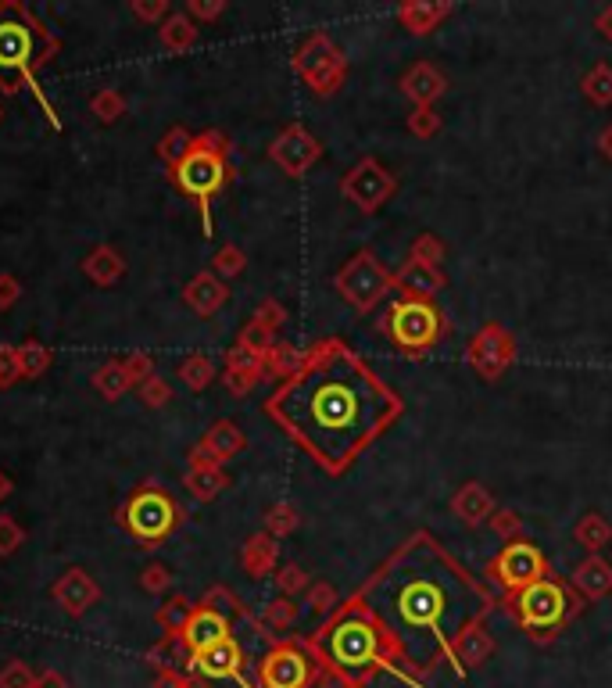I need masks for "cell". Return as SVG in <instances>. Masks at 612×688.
I'll return each instance as SVG.
<instances>
[{
  "instance_id": "obj_1",
  "label": "cell",
  "mask_w": 612,
  "mask_h": 688,
  "mask_svg": "<svg viewBox=\"0 0 612 688\" xmlns=\"http://www.w3.org/2000/svg\"><path fill=\"white\" fill-rule=\"evenodd\" d=\"M355 595L383 628L412 688H423L426 674L448 663L451 642L498 606L491 588L430 531L408 534Z\"/></svg>"
},
{
  "instance_id": "obj_2",
  "label": "cell",
  "mask_w": 612,
  "mask_h": 688,
  "mask_svg": "<svg viewBox=\"0 0 612 688\" xmlns=\"http://www.w3.org/2000/svg\"><path fill=\"white\" fill-rule=\"evenodd\" d=\"M265 413L319 470L340 477L401 420L405 398L362 355L330 337L308 348L298 373L272 391Z\"/></svg>"
},
{
  "instance_id": "obj_3",
  "label": "cell",
  "mask_w": 612,
  "mask_h": 688,
  "mask_svg": "<svg viewBox=\"0 0 612 688\" xmlns=\"http://www.w3.org/2000/svg\"><path fill=\"white\" fill-rule=\"evenodd\" d=\"M308 653H312L315 667L337 671L340 678H348L355 688H366L376 674H394L405 681L394 656L391 642L383 635V628L376 624V617L366 610V602L351 595L326 617V624L319 631L305 638Z\"/></svg>"
},
{
  "instance_id": "obj_4",
  "label": "cell",
  "mask_w": 612,
  "mask_h": 688,
  "mask_svg": "<svg viewBox=\"0 0 612 688\" xmlns=\"http://www.w3.org/2000/svg\"><path fill=\"white\" fill-rule=\"evenodd\" d=\"M58 51V40L43 33V26L22 4H0V86L18 90L43 61Z\"/></svg>"
},
{
  "instance_id": "obj_5",
  "label": "cell",
  "mask_w": 612,
  "mask_h": 688,
  "mask_svg": "<svg viewBox=\"0 0 612 688\" xmlns=\"http://www.w3.org/2000/svg\"><path fill=\"white\" fill-rule=\"evenodd\" d=\"M502 606L516 617V624L527 631L534 642H552L559 631L584 610V599L577 592L555 581V577H541L523 592L502 595Z\"/></svg>"
},
{
  "instance_id": "obj_6",
  "label": "cell",
  "mask_w": 612,
  "mask_h": 688,
  "mask_svg": "<svg viewBox=\"0 0 612 688\" xmlns=\"http://www.w3.org/2000/svg\"><path fill=\"white\" fill-rule=\"evenodd\" d=\"M380 330L394 341V348L405 355H426L441 337H448V316L437 309L434 301L398 298L380 319Z\"/></svg>"
},
{
  "instance_id": "obj_7",
  "label": "cell",
  "mask_w": 612,
  "mask_h": 688,
  "mask_svg": "<svg viewBox=\"0 0 612 688\" xmlns=\"http://www.w3.org/2000/svg\"><path fill=\"white\" fill-rule=\"evenodd\" d=\"M230 169H226V140L219 133H204L194 140L190 155L176 165V183L187 190L190 198H197L204 212V233H212V215H208V201L215 198L226 183Z\"/></svg>"
},
{
  "instance_id": "obj_8",
  "label": "cell",
  "mask_w": 612,
  "mask_h": 688,
  "mask_svg": "<svg viewBox=\"0 0 612 688\" xmlns=\"http://www.w3.org/2000/svg\"><path fill=\"white\" fill-rule=\"evenodd\" d=\"M333 287L355 312H373L394 291L391 269L376 258L373 248H358L344 266L333 273Z\"/></svg>"
},
{
  "instance_id": "obj_9",
  "label": "cell",
  "mask_w": 612,
  "mask_h": 688,
  "mask_svg": "<svg viewBox=\"0 0 612 688\" xmlns=\"http://www.w3.org/2000/svg\"><path fill=\"white\" fill-rule=\"evenodd\" d=\"M294 72L312 86V94L333 97L348 79V58L326 33H312L294 51Z\"/></svg>"
},
{
  "instance_id": "obj_10",
  "label": "cell",
  "mask_w": 612,
  "mask_h": 688,
  "mask_svg": "<svg viewBox=\"0 0 612 688\" xmlns=\"http://www.w3.org/2000/svg\"><path fill=\"white\" fill-rule=\"evenodd\" d=\"M340 194H344L362 215H373L398 194V176H394L380 158L366 155L362 162H355L344 176H340Z\"/></svg>"
},
{
  "instance_id": "obj_11",
  "label": "cell",
  "mask_w": 612,
  "mask_h": 688,
  "mask_svg": "<svg viewBox=\"0 0 612 688\" xmlns=\"http://www.w3.org/2000/svg\"><path fill=\"white\" fill-rule=\"evenodd\" d=\"M315 681V660L305 642H276L258 660L262 688H308Z\"/></svg>"
},
{
  "instance_id": "obj_12",
  "label": "cell",
  "mask_w": 612,
  "mask_h": 688,
  "mask_svg": "<svg viewBox=\"0 0 612 688\" xmlns=\"http://www.w3.org/2000/svg\"><path fill=\"white\" fill-rule=\"evenodd\" d=\"M466 362L473 373L487 384L502 380L509 366L516 362V337L502 327V323H484L466 344Z\"/></svg>"
},
{
  "instance_id": "obj_13",
  "label": "cell",
  "mask_w": 612,
  "mask_h": 688,
  "mask_svg": "<svg viewBox=\"0 0 612 688\" xmlns=\"http://www.w3.org/2000/svg\"><path fill=\"white\" fill-rule=\"evenodd\" d=\"M487 574L505 588V595H512L523 592L534 581H541V577H548V559H544V552L534 542L519 538V542L502 545V552L491 559Z\"/></svg>"
},
{
  "instance_id": "obj_14",
  "label": "cell",
  "mask_w": 612,
  "mask_h": 688,
  "mask_svg": "<svg viewBox=\"0 0 612 688\" xmlns=\"http://www.w3.org/2000/svg\"><path fill=\"white\" fill-rule=\"evenodd\" d=\"M126 527L140 542H162L176 527V502L165 491H136L126 506Z\"/></svg>"
},
{
  "instance_id": "obj_15",
  "label": "cell",
  "mask_w": 612,
  "mask_h": 688,
  "mask_svg": "<svg viewBox=\"0 0 612 688\" xmlns=\"http://www.w3.org/2000/svg\"><path fill=\"white\" fill-rule=\"evenodd\" d=\"M269 158L280 165L287 176H305V172L323 158V144H319L301 122H290L280 137L269 144Z\"/></svg>"
},
{
  "instance_id": "obj_16",
  "label": "cell",
  "mask_w": 612,
  "mask_h": 688,
  "mask_svg": "<svg viewBox=\"0 0 612 688\" xmlns=\"http://www.w3.org/2000/svg\"><path fill=\"white\" fill-rule=\"evenodd\" d=\"M190 667H194V678L204 681V685H226V681H237L240 671H244V649L230 635L226 642L190 656Z\"/></svg>"
},
{
  "instance_id": "obj_17",
  "label": "cell",
  "mask_w": 612,
  "mask_h": 688,
  "mask_svg": "<svg viewBox=\"0 0 612 688\" xmlns=\"http://www.w3.org/2000/svg\"><path fill=\"white\" fill-rule=\"evenodd\" d=\"M487 617H480V620H473L466 631H462L455 642H451V649H448V663H451V671L459 674V678H466L469 671H476V667H484L487 660H491V653H494V638H491V631H487V624H484Z\"/></svg>"
},
{
  "instance_id": "obj_18",
  "label": "cell",
  "mask_w": 612,
  "mask_h": 688,
  "mask_svg": "<svg viewBox=\"0 0 612 688\" xmlns=\"http://www.w3.org/2000/svg\"><path fill=\"white\" fill-rule=\"evenodd\" d=\"M179 638H183V645H187V653L197 656L204 653V649H212V645L226 642L230 638V617L219 610H212V606H197V610H190L187 624H183V631H179Z\"/></svg>"
},
{
  "instance_id": "obj_19",
  "label": "cell",
  "mask_w": 612,
  "mask_h": 688,
  "mask_svg": "<svg viewBox=\"0 0 612 688\" xmlns=\"http://www.w3.org/2000/svg\"><path fill=\"white\" fill-rule=\"evenodd\" d=\"M398 86L401 94L412 101V108H434L444 97V90H448V76L437 65H430V61H416V65H408L401 72Z\"/></svg>"
},
{
  "instance_id": "obj_20",
  "label": "cell",
  "mask_w": 612,
  "mask_h": 688,
  "mask_svg": "<svg viewBox=\"0 0 612 688\" xmlns=\"http://www.w3.org/2000/svg\"><path fill=\"white\" fill-rule=\"evenodd\" d=\"M394 291H401V298H419V301H434L437 294L448 287V276L437 266H423L416 258H405L398 269H394Z\"/></svg>"
},
{
  "instance_id": "obj_21",
  "label": "cell",
  "mask_w": 612,
  "mask_h": 688,
  "mask_svg": "<svg viewBox=\"0 0 612 688\" xmlns=\"http://www.w3.org/2000/svg\"><path fill=\"white\" fill-rule=\"evenodd\" d=\"M244 448V434H240L237 423L222 420L215 423L208 434H204V441L194 448V466H219L226 463V459H233Z\"/></svg>"
},
{
  "instance_id": "obj_22",
  "label": "cell",
  "mask_w": 612,
  "mask_h": 688,
  "mask_svg": "<svg viewBox=\"0 0 612 688\" xmlns=\"http://www.w3.org/2000/svg\"><path fill=\"white\" fill-rule=\"evenodd\" d=\"M455 11V4H448V0H405V4H398V22L405 33L412 36H430L434 29H441L444 18Z\"/></svg>"
},
{
  "instance_id": "obj_23",
  "label": "cell",
  "mask_w": 612,
  "mask_h": 688,
  "mask_svg": "<svg viewBox=\"0 0 612 688\" xmlns=\"http://www.w3.org/2000/svg\"><path fill=\"white\" fill-rule=\"evenodd\" d=\"M448 506L466 527H484L494 516V509H498V502H494V495L480 481H466L455 495H451Z\"/></svg>"
},
{
  "instance_id": "obj_24",
  "label": "cell",
  "mask_w": 612,
  "mask_h": 688,
  "mask_svg": "<svg viewBox=\"0 0 612 688\" xmlns=\"http://www.w3.org/2000/svg\"><path fill=\"white\" fill-rule=\"evenodd\" d=\"M570 585L584 602L605 599V595L612 592V563L598 556V552H595V556L580 559L577 567H573V574H570Z\"/></svg>"
},
{
  "instance_id": "obj_25",
  "label": "cell",
  "mask_w": 612,
  "mask_h": 688,
  "mask_svg": "<svg viewBox=\"0 0 612 688\" xmlns=\"http://www.w3.org/2000/svg\"><path fill=\"white\" fill-rule=\"evenodd\" d=\"M262 373H265V355L237 344L230 352V362H226V384H230L233 395H247L262 380Z\"/></svg>"
},
{
  "instance_id": "obj_26",
  "label": "cell",
  "mask_w": 612,
  "mask_h": 688,
  "mask_svg": "<svg viewBox=\"0 0 612 688\" xmlns=\"http://www.w3.org/2000/svg\"><path fill=\"white\" fill-rule=\"evenodd\" d=\"M226 298H230V287L222 284L215 273H197L187 284V291H183V301H187L197 316H212V312H219L222 305H226Z\"/></svg>"
},
{
  "instance_id": "obj_27",
  "label": "cell",
  "mask_w": 612,
  "mask_h": 688,
  "mask_svg": "<svg viewBox=\"0 0 612 688\" xmlns=\"http://www.w3.org/2000/svg\"><path fill=\"white\" fill-rule=\"evenodd\" d=\"M97 595H101V588H97L83 570H68L58 585H54V599H58L61 606H65V613H72V617L90 610L97 602Z\"/></svg>"
},
{
  "instance_id": "obj_28",
  "label": "cell",
  "mask_w": 612,
  "mask_h": 688,
  "mask_svg": "<svg viewBox=\"0 0 612 688\" xmlns=\"http://www.w3.org/2000/svg\"><path fill=\"white\" fill-rule=\"evenodd\" d=\"M276 559H280V545H276V538H269V534L247 538L244 552H240V563H244V570L251 577H269L272 570H276Z\"/></svg>"
},
{
  "instance_id": "obj_29",
  "label": "cell",
  "mask_w": 612,
  "mask_h": 688,
  "mask_svg": "<svg viewBox=\"0 0 612 688\" xmlns=\"http://www.w3.org/2000/svg\"><path fill=\"white\" fill-rule=\"evenodd\" d=\"M573 542L584 545V549L595 556V552H602L605 545L612 542V524L605 520L602 513H595V509H591V513L580 516L577 527H573Z\"/></svg>"
},
{
  "instance_id": "obj_30",
  "label": "cell",
  "mask_w": 612,
  "mask_h": 688,
  "mask_svg": "<svg viewBox=\"0 0 612 688\" xmlns=\"http://www.w3.org/2000/svg\"><path fill=\"white\" fill-rule=\"evenodd\" d=\"M580 94L595 104V108H609L612 104V65H605V61L591 65V69L580 76Z\"/></svg>"
},
{
  "instance_id": "obj_31",
  "label": "cell",
  "mask_w": 612,
  "mask_h": 688,
  "mask_svg": "<svg viewBox=\"0 0 612 688\" xmlns=\"http://www.w3.org/2000/svg\"><path fill=\"white\" fill-rule=\"evenodd\" d=\"M122 258H119V251H111V248H97L94 255L86 258L83 262V273L94 280V284H101V287H108V284H115L122 276Z\"/></svg>"
},
{
  "instance_id": "obj_32",
  "label": "cell",
  "mask_w": 612,
  "mask_h": 688,
  "mask_svg": "<svg viewBox=\"0 0 612 688\" xmlns=\"http://www.w3.org/2000/svg\"><path fill=\"white\" fill-rule=\"evenodd\" d=\"M187 484H190V491H194L197 499L208 502V499H215L222 488H226V473H222L219 466H194V470H190V477H187Z\"/></svg>"
},
{
  "instance_id": "obj_33",
  "label": "cell",
  "mask_w": 612,
  "mask_h": 688,
  "mask_svg": "<svg viewBox=\"0 0 612 688\" xmlns=\"http://www.w3.org/2000/svg\"><path fill=\"white\" fill-rule=\"evenodd\" d=\"M262 624L269 631H290L294 624H298V602L294 599H287V595H280V599H272L269 606H265V613H262Z\"/></svg>"
},
{
  "instance_id": "obj_34",
  "label": "cell",
  "mask_w": 612,
  "mask_h": 688,
  "mask_svg": "<svg viewBox=\"0 0 612 688\" xmlns=\"http://www.w3.org/2000/svg\"><path fill=\"white\" fill-rule=\"evenodd\" d=\"M197 40V26L190 22L187 15H169V22L162 26V43L169 47V51H187V47H194Z\"/></svg>"
},
{
  "instance_id": "obj_35",
  "label": "cell",
  "mask_w": 612,
  "mask_h": 688,
  "mask_svg": "<svg viewBox=\"0 0 612 688\" xmlns=\"http://www.w3.org/2000/svg\"><path fill=\"white\" fill-rule=\"evenodd\" d=\"M301 524V513L290 502H276V506L265 513V534L269 538H287V534H294Z\"/></svg>"
},
{
  "instance_id": "obj_36",
  "label": "cell",
  "mask_w": 612,
  "mask_h": 688,
  "mask_svg": "<svg viewBox=\"0 0 612 688\" xmlns=\"http://www.w3.org/2000/svg\"><path fill=\"white\" fill-rule=\"evenodd\" d=\"M487 527H491V534L498 538V542H519L523 538V516L516 513V509H494V516L487 520Z\"/></svg>"
},
{
  "instance_id": "obj_37",
  "label": "cell",
  "mask_w": 612,
  "mask_h": 688,
  "mask_svg": "<svg viewBox=\"0 0 612 688\" xmlns=\"http://www.w3.org/2000/svg\"><path fill=\"white\" fill-rule=\"evenodd\" d=\"M444 255H448V248H444V241L434 237V233H419L416 241H412V248H408V258H416L423 266H437V269H441Z\"/></svg>"
},
{
  "instance_id": "obj_38",
  "label": "cell",
  "mask_w": 612,
  "mask_h": 688,
  "mask_svg": "<svg viewBox=\"0 0 612 688\" xmlns=\"http://www.w3.org/2000/svg\"><path fill=\"white\" fill-rule=\"evenodd\" d=\"M408 133L416 140H434L437 133H441V112L437 108H412V115H408Z\"/></svg>"
},
{
  "instance_id": "obj_39",
  "label": "cell",
  "mask_w": 612,
  "mask_h": 688,
  "mask_svg": "<svg viewBox=\"0 0 612 688\" xmlns=\"http://www.w3.org/2000/svg\"><path fill=\"white\" fill-rule=\"evenodd\" d=\"M301 359H305V355H301L298 348H290V344H272L269 355H265V366H269L272 373H280V377H294Z\"/></svg>"
},
{
  "instance_id": "obj_40",
  "label": "cell",
  "mask_w": 612,
  "mask_h": 688,
  "mask_svg": "<svg viewBox=\"0 0 612 688\" xmlns=\"http://www.w3.org/2000/svg\"><path fill=\"white\" fill-rule=\"evenodd\" d=\"M179 373H183V380H187V387H194V391H201V387L212 384L215 377V366L208 355H190L183 366H179Z\"/></svg>"
},
{
  "instance_id": "obj_41",
  "label": "cell",
  "mask_w": 612,
  "mask_h": 688,
  "mask_svg": "<svg viewBox=\"0 0 612 688\" xmlns=\"http://www.w3.org/2000/svg\"><path fill=\"white\" fill-rule=\"evenodd\" d=\"M237 344H244V348H251V352H258V355H269V348L276 344V330L262 327L258 319H251V323L240 330V341Z\"/></svg>"
},
{
  "instance_id": "obj_42",
  "label": "cell",
  "mask_w": 612,
  "mask_h": 688,
  "mask_svg": "<svg viewBox=\"0 0 612 688\" xmlns=\"http://www.w3.org/2000/svg\"><path fill=\"white\" fill-rule=\"evenodd\" d=\"M190 147H194V137H190L187 129H179V126H176L172 133H165V140H162V147H158V151H162L165 162L179 165L183 158L190 155Z\"/></svg>"
},
{
  "instance_id": "obj_43",
  "label": "cell",
  "mask_w": 612,
  "mask_h": 688,
  "mask_svg": "<svg viewBox=\"0 0 612 688\" xmlns=\"http://www.w3.org/2000/svg\"><path fill=\"white\" fill-rule=\"evenodd\" d=\"M305 602H308V610L312 613H319V617H330L333 610L340 606V599H337V588L333 585H326V581H319V585H312L305 592Z\"/></svg>"
},
{
  "instance_id": "obj_44",
  "label": "cell",
  "mask_w": 612,
  "mask_h": 688,
  "mask_svg": "<svg viewBox=\"0 0 612 688\" xmlns=\"http://www.w3.org/2000/svg\"><path fill=\"white\" fill-rule=\"evenodd\" d=\"M276 585H280V595L294 599L298 592H308V588H312V581H308V574L298 567V563H287V567L276 574Z\"/></svg>"
},
{
  "instance_id": "obj_45",
  "label": "cell",
  "mask_w": 612,
  "mask_h": 688,
  "mask_svg": "<svg viewBox=\"0 0 612 688\" xmlns=\"http://www.w3.org/2000/svg\"><path fill=\"white\" fill-rule=\"evenodd\" d=\"M244 266H247V258H244V251L240 248H233V244H226V248L219 251V255H215V276H226V280H230V276H237V273H244Z\"/></svg>"
},
{
  "instance_id": "obj_46",
  "label": "cell",
  "mask_w": 612,
  "mask_h": 688,
  "mask_svg": "<svg viewBox=\"0 0 612 688\" xmlns=\"http://www.w3.org/2000/svg\"><path fill=\"white\" fill-rule=\"evenodd\" d=\"M36 685V674L29 671V663L22 660H11L4 671H0V688H33Z\"/></svg>"
},
{
  "instance_id": "obj_47",
  "label": "cell",
  "mask_w": 612,
  "mask_h": 688,
  "mask_svg": "<svg viewBox=\"0 0 612 688\" xmlns=\"http://www.w3.org/2000/svg\"><path fill=\"white\" fill-rule=\"evenodd\" d=\"M122 97L119 94H111V90H101V94L94 97V112H97V119L101 122H115L122 115Z\"/></svg>"
},
{
  "instance_id": "obj_48",
  "label": "cell",
  "mask_w": 612,
  "mask_h": 688,
  "mask_svg": "<svg viewBox=\"0 0 612 688\" xmlns=\"http://www.w3.org/2000/svg\"><path fill=\"white\" fill-rule=\"evenodd\" d=\"M18 545H22V527L11 516H0V556H11Z\"/></svg>"
},
{
  "instance_id": "obj_49",
  "label": "cell",
  "mask_w": 612,
  "mask_h": 688,
  "mask_svg": "<svg viewBox=\"0 0 612 688\" xmlns=\"http://www.w3.org/2000/svg\"><path fill=\"white\" fill-rule=\"evenodd\" d=\"M129 384V377H122V366H111V370H101V377H97V387H101L104 395H122Z\"/></svg>"
},
{
  "instance_id": "obj_50",
  "label": "cell",
  "mask_w": 612,
  "mask_h": 688,
  "mask_svg": "<svg viewBox=\"0 0 612 688\" xmlns=\"http://www.w3.org/2000/svg\"><path fill=\"white\" fill-rule=\"evenodd\" d=\"M18 359H22V373H26V377H36V373L47 366V352L36 348V344H26V352L18 355Z\"/></svg>"
},
{
  "instance_id": "obj_51",
  "label": "cell",
  "mask_w": 612,
  "mask_h": 688,
  "mask_svg": "<svg viewBox=\"0 0 612 688\" xmlns=\"http://www.w3.org/2000/svg\"><path fill=\"white\" fill-rule=\"evenodd\" d=\"M255 319L262 323V327L276 330L287 316H283V305H280V301H262V305H258V316H255Z\"/></svg>"
},
{
  "instance_id": "obj_52",
  "label": "cell",
  "mask_w": 612,
  "mask_h": 688,
  "mask_svg": "<svg viewBox=\"0 0 612 688\" xmlns=\"http://www.w3.org/2000/svg\"><path fill=\"white\" fill-rule=\"evenodd\" d=\"M22 294V287H18V280L11 273L0 276V309H11L15 305V298Z\"/></svg>"
},
{
  "instance_id": "obj_53",
  "label": "cell",
  "mask_w": 612,
  "mask_h": 688,
  "mask_svg": "<svg viewBox=\"0 0 612 688\" xmlns=\"http://www.w3.org/2000/svg\"><path fill=\"white\" fill-rule=\"evenodd\" d=\"M144 588L147 592H162V588H169V574H165V567H147Z\"/></svg>"
},
{
  "instance_id": "obj_54",
  "label": "cell",
  "mask_w": 612,
  "mask_h": 688,
  "mask_svg": "<svg viewBox=\"0 0 612 688\" xmlns=\"http://www.w3.org/2000/svg\"><path fill=\"white\" fill-rule=\"evenodd\" d=\"M222 11H226V4H222V0H215V4H204V0H190V15H197V18H219Z\"/></svg>"
},
{
  "instance_id": "obj_55",
  "label": "cell",
  "mask_w": 612,
  "mask_h": 688,
  "mask_svg": "<svg viewBox=\"0 0 612 688\" xmlns=\"http://www.w3.org/2000/svg\"><path fill=\"white\" fill-rule=\"evenodd\" d=\"M144 395H147V405H162V402H169V384H162V380L154 377L151 384L144 387Z\"/></svg>"
},
{
  "instance_id": "obj_56",
  "label": "cell",
  "mask_w": 612,
  "mask_h": 688,
  "mask_svg": "<svg viewBox=\"0 0 612 688\" xmlns=\"http://www.w3.org/2000/svg\"><path fill=\"white\" fill-rule=\"evenodd\" d=\"M595 29H598V36H602V40L612 43V4H605V8L595 15Z\"/></svg>"
},
{
  "instance_id": "obj_57",
  "label": "cell",
  "mask_w": 612,
  "mask_h": 688,
  "mask_svg": "<svg viewBox=\"0 0 612 688\" xmlns=\"http://www.w3.org/2000/svg\"><path fill=\"white\" fill-rule=\"evenodd\" d=\"M33 688H68V681H65V674H58V671H43V674H36Z\"/></svg>"
},
{
  "instance_id": "obj_58",
  "label": "cell",
  "mask_w": 612,
  "mask_h": 688,
  "mask_svg": "<svg viewBox=\"0 0 612 688\" xmlns=\"http://www.w3.org/2000/svg\"><path fill=\"white\" fill-rule=\"evenodd\" d=\"M598 155H602L605 162H612V122L598 133Z\"/></svg>"
},
{
  "instance_id": "obj_59",
  "label": "cell",
  "mask_w": 612,
  "mask_h": 688,
  "mask_svg": "<svg viewBox=\"0 0 612 688\" xmlns=\"http://www.w3.org/2000/svg\"><path fill=\"white\" fill-rule=\"evenodd\" d=\"M133 11L140 18H158L165 11V4H154V8H151V4H133Z\"/></svg>"
},
{
  "instance_id": "obj_60",
  "label": "cell",
  "mask_w": 612,
  "mask_h": 688,
  "mask_svg": "<svg viewBox=\"0 0 612 688\" xmlns=\"http://www.w3.org/2000/svg\"><path fill=\"white\" fill-rule=\"evenodd\" d=\"M8 491H11V481H8V477H4V473H0V499H4Z\"/></svg>"
}]
</instances>
